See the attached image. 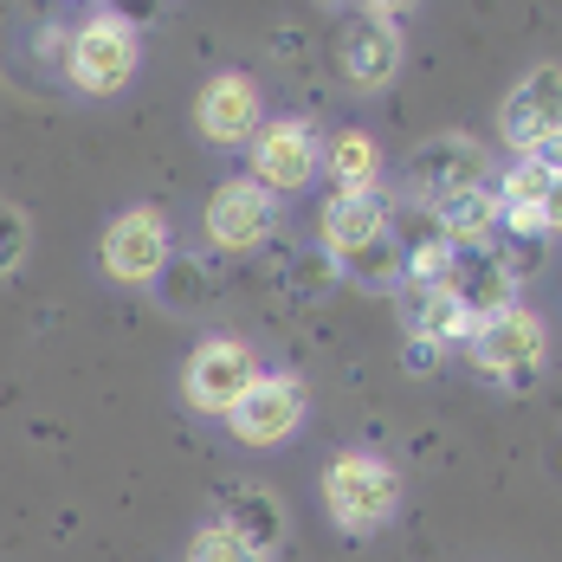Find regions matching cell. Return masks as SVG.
<instances>
[{"mask_svg":"<svg viewBox=\"0 0 562 562\" xmlns=\"http://www.w3.org/2000/svg\"><path fill=\"white\" fill-rule=\"evenodd\" d=\"M401 465H389L382 452H337L324 465V510L330 524L349 530V537H369L382 530L394 510H401Z\"/></svg>","mask_w":562,"mask_h":562,"instance_id":"cell-1","label":"cell"},{"mask_svg":"<svg viewBox=\"0 0 562 562\" xmlns=\"http://www.w3.org/2000/svg\"><path fill=\"white\" fill-rule=\"evenodd\" d=\"M136 65H143V46H136V26H130L123 13H91V20H78L71 40H65V78H71L85 98H116V91H130Z\"/></svg>","mask_w":562,"mask_h":562,"instance_id":"cell-2","label":"cell"},{"mask_svg":"<svg viewBox=\"0 0 562 562\" xmlns=\"http://www.w3.org/2000/svg\"><path fill=\"white\" fill-rule=\"evenodd\" d=\"M543 356H550V330H543V317L524 311V304H510L505 317H492V324L472 330V369H479L485 382L530 389L537 369H543Z\"/></svg>","mask_w":562,"mask_h":562,"instance_id":"cell-3","label":"cell"},{"mask_svg":"<svg viewBox=\"0 0 562 562\" xmlns=\"http://www.w3.org/2000/svg\"><path fill=\"white\" fill-rule=\"evenodd\" d=\"M252 382H259V356L239 337H207L188 356V369H181V394L201 414H233Z\"/></svg>","mask_w":562,"mask_h":562,"instance_id":"cell-4","label":"cell"},{"mask_svg":"<svg viewBox=\"0 0 562 562\" xmlns=\"http://www.w3.org/2000/svg\"><path fill=\"white\" fill-rule=\"evenodd\" d=\"M492 169V156H485V143H472V136H427L414 156H407V194L420 201V207H440L452 194H472L479 181Z\"/></svg>","mask_w":562,"mask_h":562,"instance_id":"cell-5","label":"cell"},{"mask_svg":"<svg viewBox=\"0 0 562 562\" xmlns=\"http://www.w3.org/2000/svg\"><path fill=\"white\" fill-rule=\"evenodd\" d=\"M427 284H440L452 304L472 317V324H492V317H505L510 304H517V272L505 266V252H498V246L452 252V259H447V266H440Z\"/></svg>","mask_w":562,"mask_h":562,"instance_id":"cell-6","label":"cell"},{"mask_svg":"<svg viewBox=\"0 0 562 562\" xmlns=\"http://www.w3.org/2000/svg\"><path fill=\"white\" fill-rule=\"evenodd\" d=\"M498 123H505V143L524 156V162L543 156V149L562 136V65H530V71L510 85Z\"/></svg>","mask_w":562,"mask_h":562,"instance_id":"cell-7","label":"cell"},{"mask_svg":"<svg viewBox=\"0 0 562 562\" xmlns=\"http://www.w3.org/2000/svg\"><path fill=\"white\" fill-rule=\"evenodd\" d=\"M98 259H104V272H111L116 284L162 279V266H169V221H162L156 207H123V214L104 226Z\"/></svg>","mask_w":562,"mask_h":562,"instance_id":"cell-8","label":"cell"},{"mask_svg":"<svg viewBox=\"0 0 562 562\" xmlns=\"http://www.w3.org/2000/svg\"><path fill=\"white\" fill-rule=\"evenodd\" d=\"M272 226H279V201H272L252 175H233V181H221V188L207 194V239H214L221 252H252V246H266Z\"/></svg>","mask_w":562,"mask_h":562,"instance_id":"cell-9","label":"cell"},{"mask_svg":"<svg viewBox=\"0 0 562 562\" xmlns=\"http://www.w3.org/2000/svg\"><path fill=\"white\" fill-rule=\"evenodd\" d=\"M246 162H252L246 175H252L272 201H279V194H297V188L317 175V136H311V123H297V116H284V123H259Z\"/></svg>","mask_w":562,"mask_h":562,"instance_id":"cell-10","label":"cell"},{"mask_svg":"<svg viewBox=\"0 0 562 562\" xmlns=\"http://www.w3.org/2000/svg\"><path fill=\"white\" fill-rule=\"evenodd\" d=\"M226 427H233L239 447H284L304 427V389L291 375H259L246 389V401L226 414Z\"/></svg>","mask_w":562,"mask_h":562,"instance_id":"cell-11","label":"cell"},{"mask_svg":"<svg viewBox=\"0 0 562 562\" xmlns=\"http://www.w3.org/2000/svg\"><path fill=\"white\" fill-rule=\"evenodd\" d=\"M259 85L246 78V71H214L207 85H201V98H194V123H201V136L207 143H221V149H246L252 136H259Z\"/></svg>","mask_w":562,"mask_h":562,"instance_id":"cell-12","label":"cell"},{"mask_svg":"<svg viewBox=\"0 0 562 562\" xmlns=\"http://www.w3.org/2000/svg\"><path fill=\"white\" fill-rule=\"evenodd\" d=\"M337 65L356 91H382L394 71H401V26L394 20H375V13L349 20L342 40H337Z\"/></svg>","mask_w":562,"mask_h":562,"instance_id":"cell-13","label":"cell"},{"mask_svg":"<svg viewBox=\"0 0 562 562\" xmlns=\"http://www.w3.org/2000/svg\"><path fill=\"white\" fill-rule=\"evenodd\" d=\"M317 233H324V246L337 259H349L356 246H369V239L389 233V201L382 194H330L324 214H317Z\"/></svg>","mask_w":562,"mask_h":562,"instance_id":"cell-14","label":"cell"},{"mask_svg":"<svg viewBox=\"0 0 562 562\" xmlns=\"http://www.w3.org/2000/svg\"><path fill=\"white\" fill-rule=\"evenodd\" d=\"M221 524L239 537V543H246V550H252V557H266V562H272V550L284 543V505L266 492V485H246V492H233Z\"/></svg>","mask_w":562,"mask_h":562,"instance_id":"cell-15","label":"cell"},{"mask_svg":"<svg viewBox=\"0 0 562 562\" xmlns=\"http://www.w3.org/2000/svg\"><path fill=\"white\" fill-rule=\"evenodd\" d=\"M317 169H330L337 194H375V175H382V149L369 130H337L324 149H317Z\"/></svg>","mask_w":562,"mask_h":562,"instance_id":"cell-16","label":"cell"},{"mask_svg":"<svg viewBox=\"0 0 562 562\" xmlns=\"http://www.w3.org/2000/svg\"><path fill=\"white\" fill-rule=\"evenodd\" d=\"M440 226H447V246L452 252H472V246H492V233H498V201L485 194V188H472V194H452L434 207Z\"/></svg>","mask_w":562,"mask_h":562,"instance_id":"cell-17","label":"cell"},{"mask_svg":"<svg viewBox=\"0 0 562 562\" xmlns=\"http://www.w3.org/2000/svg\"><path fill=\"white\" fill-rule=\"evenodd\" d=\"M342 266H349V279L375 284V291H382V284H401V279H407V266H401V246H394V233L369 239V246H356V252H349Z\"/></svg>","mask_w":562,"mask_h":562,"instance_id":"cell-18","label":"cell"},{"mask_svg":"<svg viewBox=\"0 0 562 562\" xmlns=\"http://www.w3.org/2000/svg\"><path fill=\"white\" fill-rule=\"evenodd\" d=\"M26 246H33V226L13 201H0V279H13L26 266Z\"/></svg>","mask_w":562,"mask_h":562,"instance_id":"cell-19","label":"cell"},{"mask_svg":"<svg viewBox=\"0 0 562 562\" xmlns=\"http://www.w3.org/2000/svg\"><path fill=\"white\" fill-rule=\"evenodd\" d=\"M181 562H266V557H252V550H246L226 524H207V530L188 543V557H181Z\"/></svg>","mask_w":562,"mask_h":562,"instance_id":"cell-20","label":"cell"},{"mask_svg":"<svg viewBox=\"0 0 562 562\" xmlns=\"http://www.w3.org/2000/svg\"><path fill=\"white\" fill-rule=\"evenodd\" d=\"M543 233H562V175H550V194H543Z\"/></svg>","mask_w":562,"mask_h":562,"instance_id":"cell-21","label":"cell"},{"mask_svg":"<svg viewBox=\"0 0 562 562\" xmlns=\"http://www.w3.org/2000/svg\"><path fill=\"white\" fill-rule=\"evenodd\" d=\"M530 162H543V169H550V175H562V136H557V143H550V149H543V156H530Z\"/></svg>","mask_w":562,"mask_h":562,"instance_id":"cell-22","label":"cell"}]
</instances>
